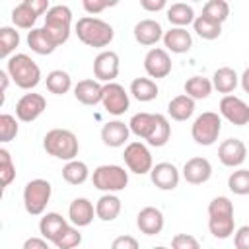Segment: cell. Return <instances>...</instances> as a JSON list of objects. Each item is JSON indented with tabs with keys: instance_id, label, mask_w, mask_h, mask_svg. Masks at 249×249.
<instances>
[{
	"instance_id": "obj_1",
	"label": "cell",
	"mask_w": 249,
	"mask_h": 249,
	"mask_svg": "<svg viewBox=\"0 0 249 249\" xmlns=\"http://www.w3.org/2000/svg\"><path fill=\"white\" fill-rule=\"evenodd\" d=\"M128 128L150 146L161 148L171 138V124L161 113H136L128 121Z\"/></svg>"
},
{
	"instance_id": "obj_2",
	"label": "cell",
	"mask_w": 249,
	"mask_h": 249,
	"mask_svg": "<svg viewBox=\"0 0 249 249\" xmlns=\"http://www.w3.org/2000/svg\"><path fill=\"white\" fill-rule=\"evenodd\" d=\"M208 230L216 239H228L235 233L233 202L228 196H216L208 204Z\"/></svg>"
},
{
	"instance_id": "obj_3",
	"label": "cell",
	"mask_w": 249,
	"mask_h": 249,
	"mask_svg": "<svg viewBox=\"0 0 249 249\" xmlns=\"http://www.w3.org/2000/svg\"><path fill=\"white\" fill-rule=\"evenodd\" d=\"M76 35L78 39L88 45V47H93V49H103V47H109L113 37H115V29L111 23L103 21L101 18H95V16H84L76 21Z\"/></svg>"
},
{
	"instance_id": "obj_4",
	"label": "cell",
	"mask_w": 249,
	"mask_h": 249,
	"mask_svg": "<svg viewBox=\"0 0 249 249\" xmlns=\"http://www.w3.org/2000/svg\"><path fill=\"white\" fill-rule=\"evenodd\" d=\"M6 72L10 74L12 82L21 89H33L41 82V68L39 64L25 53H16L6 60Z\"/></svg>"
},
{
	"instance_id": "obj_5",
	"label": "cell",
	"mask_w": 249,
	"mask_h": 249,
	"mask_svg": "<svg viewBox=\"0 0 249 249\" xmlns=\"http://www.w3.org/2000/svg\"><path fill=\"white\" fill-rule=\"evenodd\" d=\"M43 148L49 156L64 161H72L78 156V136L68 128H53L43 138Z\"/></svg>"
},
{
	"instance_id": "obj_6",
	"label": "cell",
	"mask_w": 249,
	"mask_h": 249,
	"mask_svg": "<svg viewBox=\"0 0 249 249\" xmlns=\"http://www.w3.org/2000/svg\"><path fill=\"white\" fill-rule=\"evenodd\" d=\"M70 25H72V12H70V8L64 6V4H54L47 12V16H45L43 29L54 41V45L60 47L70 37Z\"/></svg>"
},
{
	"instance_id": "obj_7",
	"label": "cell",
	"mask_w": 249,
	"mask_h": 249,
	"mask_svg": "<svg viewBox=\"0 0 249 249\" xmlns=\"http://www.w3.org/2000/svg\"><path fill=\"white\" fill-rule=\"evenodd\" d=\"M91 183L95 189L103 193H119L128 185V171L117 163L97 165L93 169Z\"/></svg>"
},
{
	"instance_id": "obj_8",
	"label": "cell",
	"mask_w": 249,
	"mask_h": 249,
	"mask_svg": "<svg viewBox=\"0 0 249 249\" xmlns=\"http://www.w3.org/2000/svg\"><path fill=\"white\" fill-rule=\"evenodd\" d=\"M53 187L47 179H31L23 187V206L27 214L31 216H41L51 200Z\"/></svg>"
},
{
	"instance_id": "obj_9",
	"label": "cell",
	"mask_w": 249,
	"mask_h": 249,
	"mask_svg": "<svg viewBox=\"0 0 249 249\" xmlns=\"http://www.w3.org/2000/svg\"><path fill=\"white\" fill-rule=\"evenodd\" d=\"M222 132V119L214 111H204L198 115L191 126V136L198 146H212Z\"/></svg>"
},
{
	"instance_id": "obj_10",
	"label": "cell",
	"mask_w": 249,
	"mask_h": 249,
	"mask_svg": "<svg viewBox=\"0 0 249 249\" xmlns=\"http://www.w3.org/2000/svg\"><path fill=\"white\" fill-rule=\"evenodd\" d=\"M123 160H124L128 171H132V173H136V175L150 173L152 167H154L152 154H150V150H148V146H146L144 142H128V144L124 146Z\"/></svg>"
},
{
	"instance_id": "obj_11",
	"label": "cell",
	"mask_w": 249,
	"mask_h": 249,
	"mask_svg": "<svg viewBox=\"0 0 249 249\" xmlns=\"http://www.w3.org/2000/svg\"><path fill=\"white\" fill-rule=\"evenodd\" d=\"M101 105H103V109L107 113L119 117L124 111H128V107H130L128 91L121 84H117V82L103 84V99H101Z\"/></svg>"
},
{
	"instance_id": "obj_12",
	"label": "cell",
	"mask_w": 249,
	"mask_h": 249,
	"mask_svg": "<svg viewBox=\"0 0 249 249\" xmlns=\"http://www.w3.org/2000/svg\"><path fill=\"white\" fill-rule=\"evenodd\" d=\"M121 70V58L115 51H101L93 58V76L97 82L111 84L119 76Z\"/></svg>"
},
{
	"instance_id": "obj_13",
	"label": "cell",
	"mask_w": 249,
	"mask_h": 249,
	"mask_svg": "<svg viewBox=\"0 0 249 249\" xmlns=\"http://www.w3.org/2000/svg\"><path fill=\"white\" fill-rule=\"evenodd\" d=\"M47 109V99L41 93H25L16 103V117L21 123H33Z\"/></svg>"
},
{
	"instance_id": "obj_14",
	"label": "cell",
	"mask_w": 249,
	"mask_h": 249,
	"mask_svg": "<svg viewBox=\"0 0 249 249\" xmlns=\"http://www.w3.org/2000/svg\"><path fill=\"white\" fill-rule=\"evenodd\" d=\"M220 115L235 126L249 123V105L237 95H224L220 99Z\"/></svg>"
},
{
	"instance_id": "obj_15",
	"label": "cell",
	"mask_w": 249,
	"mask_h": 249,
	"mask_svg": "<svg viewBox=\"0 0 249 249\" xmlns=\"http://www.w3.org/2000/svg\"><path fill=\"white\" fill-rule=\"evenodd\" d=\"M144 70L150 78H165L171 72V56L165 49L154 47L144 56Z\"/></svg>"
},
{
	"instance_id": "obj_16",
	"label": "cell",
	"mask_w": 249,
	"mask_h": 249,
	"mask_svg": "<svg viewBox=\"0 0 249 249\" xmlns=\"http://www.w3.org/2000/svg\"><path fill=\"white\" fill-rule=\"evenodd\" d=\"M247 158V146L239 138H228L218 146V160L226 167H239Z\"/></svg>"
},
{
	"instance_id": "obj_17",
	"label": "cell",
	"mask_w": 249,
	"mask_h": 249,
	"mask_svg": "<svg viewBox=\"0 0 249 249\" xmlns=\"http://www.w3.org/2000/svg\"><path fill=\"white\" fill-rule=\"evenodd\" d=\"M150 179H152V183H154L160 191H173V189H177V185H179L181 173H179V169H177L171 161H160V163H156V165L152 167Z\"/></svg>"
},
{
	"instance_id": "obj_18",
	"label": "cell",
	"mask_w": 249,
	"mask_h": 249,
	"mask_svg": "<svg viewBox=\"0 0 249 249\" xmlns=\"http://www.w3.org/2000/svg\"><path fill=\"white\" fill-rule=\"evenodd\" d=\"M181 173H183V179L187 183L202 185V183H206L212 177V163L206 158H202V156H195V158L185 161Z\"/></svg>"
},
{
	"instance_id": "obj_19",
	"label": "cell",
	"mask_w": 249,
	"mask_h": 249,
	"mask_svg": "<svg viewBox=\"0 0 249 249\" xmlns=\"http://www.w3.org/2000/svg\"><path fill=\"white\" fill-rule=\"evenodd\" d=\"M93 216H95V206L91 204L89 198L86 196H78L70 202L68 206V220L72 226L76 228H86L93 222Z\"/></svg>"
},
{
	"instance_id": "obj_20",
	"label": "cell",
	"mask_w": 249,
	"mask_h": 249,
	"mask_svg": "<svg viewBox=\"0 0 249 249\" xmlns=\"http://www.w3.org/2000/svg\"><path fill=\"white\" fill-rule=\"evenodd\" d=\"M163 212L156 206H144L136 216V226L144 235H158L163 230Z\"/></svg>"
},
{
	"instance_id": "obj_21",
	"label": "cell",
	"mask_w": 249,
	"mask_h": 249,
	"mask_svg": "<svg viewBox=\"0 0 249 249\" xmlns=\"http://www.w3.org/2000/svg\"><path fill=\"white\" fill-rule=\"evenodd\" d=\"M132 33H134L136 43H140V45H144V47H152V45H156L160 39H163V33H165V31L161 29L160 21L146 18V19H140V21L134 25Z\"/></svg>"
},
{
	"instance_id": "obj_22",
	"label": "cell",
	"mask_w": 249,
	"mask_h": 249,
	"mask_svg": "<svg viewBox=\"0 0 249 249\" xmlns=\"http://www.w3.org/2000/svg\"><path fill=\"white\" fill-rule=\"evenodd\" d=\"M74 97L82 105H97L103 99V84L97 80H80L74 86Z\"/></svg>"
},
{
	"instance_id": "obj_23",
	"label": "cell",
	"mask_w": 249,
	"mask_h": 249,
	"mask_svg": "<svg viewBox=\"0 0 249 249\" xmlns=\"http://www.w3.org/2000/svg\"><path fill=\"white\" fill-rule=\"evenodd\" d=\"M128 134H130V128L123 121H109L101 128V140L109 148H121V146H124L126 140H128Z\"/></svg>"
},
{
	"instance_id": "obj_24",
	"label": "cell",
	"mask_w": 249,
	"mask_h": 249,
	"mask_svg": "<svg viewBox=\"0 0 249 249\" xmlns=\"http://www.w3.org/2000/svg\"><path fill=\"white\" fill-rule=\"evenodd\" d=\"M161 41L165 45V51H171L175 54H183L193 47V37L185 27H171L169 31L163 33Z\"/></svg>"
},
{
	"instance_id": "obj_25",
	"label": "cell",
	"mask_w": 249,
	"mask_h": 249,
	"mask_svg": "<svg viewBox=\"0 0 249 249\" xmlns=\"http://www.w3.org/2000/svg\"><path fill=\"white\" fill-rule=\"evenodd\" d=\"M123 202L115 193H105L95 202V216L103 222H113L121 214Z\"/></svg>"
},
{
	"instance_id": "obj_26",
	"label": "cell",
	"mask_w": 249,
	"mask_h": 249,
	"mask_svg": "<svg viewBox=\"0 0 249 249\" xmlns=\"http://www.w3.org/2000/svg\"><path fill=\"white\" fill-rule=\"evenodd\" d=\"M66 226H68L66 218H62L58 212H47V214H43V218L39 222V231H41V237H45L47 241L53 243Z\"/></svg>"
},
{
	"instance_id": "obj_27",
	"label": "cell",
	"mask_w": 249,
	"mask_h": 249,
	"mask_svg": "<svg viewBox=\"0 0 249 249\" xmlns=\"http://www.w3.org/2000/svg\"><path fill=\"white\" fill-rule=\"evenodd\" d=\"M165 16H167V21L173 25V27H185L195 23L196 16H195V10L193 6L185 4V2H175L171 4L167 10H165Z\"/></svg>"
},
{
	"instance_id": "obj_28",
	"label": "cell",
	"mask_w": 249,
	"mask_h": 249,
	"mask_svg": "<svg viewBox=\"0 0 249 249\" xmlns=\"http://www.w3.org/2000/svg\"><path fill=\"white\" fill-rule=\"evenodd\" d=\"M239 84V76L233 68L230 66H222L218 68L214 74H212V86L214 89H218L220 93H226V95H231V91L237 88Z\"/></svg>"
},
{
	"instance_id": "obj_29",
	"label": "cell",
	"mask_w": 249,
	"mask_h": 249,
	"mask_svg": "<svg viewBox=\"0 0 249 249\" xmlns=\"http://www.w3.org/2000/svg\"><path fill=\"white\" fill-rule=\"evenodd\" d=\"M193 113H195V99H191L185 93L175 95L167 103V115L173 121H187V119L193 117Z\"/></svg>"
},
{
	"instance_id": "obj_30",
	"label": "cell",
	"mask_w": 249,
	"mask_h": 249,
	"mask_svg": "<svg viewBox=\"0 0 249 249\" xmlns=\"http://www.w3.org/2000/svg\"><path fill=\"white\" fill-rule=\"evenodd\" d=\"M27 47L37 54H53L56 51L54 41L47 35L43 27H35L27 33Z\"/></svg>"
},
{
	"instance_id": "obj_31",
	"label": "cell",
	"mask_w": 249,
	"mask_h": 249,
	"mask_svg": "<svg viewBox=\"0 0 249 249\" xmlns=\"http://www.w3.org/2000/svg\"><path fill=\"white\" fill-rule=\"evenodd\" d=\"M130 93H132L134 99H138L142 103H148V101H154L160 95V88L152 78H134L130 82Z\"/></svg>"
},
{
	"instance_id": "obj_32",
	"label": "cell",
	"mask_w": 249,
	"mask_h": 249,
	"mask_svg": "<svg viewBox=\"0 0 249 249\" xmlns=\"http://www.w3.org/2000/svg\"><path fill=\"white\" fill-rule=\"evenodd\" d=\"M39 14L31 8L29 0L19 2L14 10H12V23L19 29H35V21H37Z\"/></svg>"
},
{
	"instance_id": "obj_33",
	"label": "cell",
	"mask_w": 249,
	"mask_h": 249,
	"mask_svg": "<svg viewBox=\"0 0 249 249\" xmlns=\"http://www.w3.org/2000/svg\"><path fill=\"white\" fill-rule=\"evenodd\" d=\"M183 89H185V95H189L191 99L196 101V99H206L212 93L214 86H212V80H208L204 76H191L185 82Z\"/></svg>"
},
{
	"instance_id": "obj_34",
	"label": "cell",
	"mask_w": 249,
	"mask_h": 249,
	"mask_svg": "<svg viewBox=\"0 0 249 249\" xmlns=\"http://www.w3.org/2000/svg\"><path fill=\"white\" fill-rule=\"evenodd\" d=\"M45 84H47V89L54 95H64L70 91L72 88V78L66 70H51L45 78Z\"/></svg>"
},
{
	"instance_id": "obj_35",
	"label": "cell",
	"mask_w": 249,
	"mask_h": 249,
	"mask_svg": "<svg viewBox=\"0 0 249 249\" xmlns=\"http://www.w3.org/2000/svg\"><path fill=\"white\" fill-rule=\"evenodd\" d=\"M89 177V169L84 161L80 160H72V161H66V165L62 167V179L68 183V185H82L86 183Z\"/></svg>"
},
{
	"instance_id": "obj_36",
	"label": "cell",
	"mask_w": 249,
	"mask_h": 249,
	"mask_svg": "<svg viewBox=\"0 0 249 249\" xmlns=\"http://www.w3.org/2000/svg\"><path fill=\"white\" fill-rule=\"evenodd\" d=\"M200 16L222 25L228 19V16H230V4L226 0H208L202 6V14Z\"/></svg>"
},
{
	"instance_id": "obj_37",
	"label": "cell",
	"mask_w": 249,
	"mask_h": 249,
	"mask_svg": "<svg viewBox=\"0 0 249 249\" xmlns=\"http://www.w3.org/2000/svg\"><path fill=\"white\" fill-rule=\"evenodd\" d=\"M193 29L204 41H214V39H218L222 35V25L212 21V19H208V18H202V16H196V19L193 23Z\"/></svg>"
},
{
	"instance_id": "obj_38",
	"label": "cell",
	"mask_w": 249,
	"mask_h": 249,
	"mask_svg": "<svg viewBox=\"0 0 249 249\" xmlns=\"http://www.w3.org/2000/svg\"><path fill=\"white\" fill-rule=\"evenodd\" d=\"M18 45H19V31H16V27L10 25L0 27V56L8 60L12 53L18 49Z\"/></svg>"
},
{
	"instance_id": "obj_39",
	"label": "cell",
	"mask_w": 249,
	"mask_h": 249,
	"mask_svg": "<svg viewBox=\"0 0 249 249\" xmlns=\"http://www.w3.org/2000/svg\"><path fill=\"white\" fill-rule=\"evenodd\" d=\"M228 189L239 196L249 195V169L239 167V169L231 171L228 177Z\"/></svg>"
},
{
	"instance_id": "obj_40",
	"label": "cell",
	"mask_w": 249,
	"mask_h": 249,
	"mask_svg": "<svg viewBox=\"0 0 249 249\" xmlns=\"http://www.w3.org/2000/svg\"><path fill=\"white\" fill-rule=\"evenodd\" d=\"M53 243H54L58 249H76V247L82 243V233L78 231L76 226H70V224H68Z\"/></svg>"
},
{
	"instance_id": "obj_41",
	"label": "cell",
	"mask_w": 249,
	"mask_h": 249,
	"mask_svg": "<svg viewBox=\"0 0 249 249\" xmlns=\"http://www.w3.org/2000/svg\"><path fill=\"white\" fill-rule=\"evenodd\" d=\"M19 132V124H18V117L10 115V113H2L0 115V142H12Z\"/></svg>"
},
{
	"instance_id": "obj_42",
	"label": "cell",
	"mask_w": 249,
	"mask_h": 249,
	"mask_svg": "<svg viewBox=\"0 0 249 249\" xmlns=\"http://www.w3.org/2000/svg\"><path fill=\"white\" fill-rule=\"evenodd\" d=\"M0 179H2V187H8L16 179V165L6 148H0Z\"/></svg>"
},
{
	"instance_id": "obj_43",
	"label": "cell",
	"mask_w": 249,
	"mask_h": 249,
	"mask_svg": "<svg viewBox=\"0 0 249 249\" xmlns=\"http://www.w3.org/2000/svg\"><path fill=\"white\" fill-rule=\"evenodd\" d=\"M171 249H200V243L191 233H175L171 237Z\"/></svg>"
},
{
	"instance_id": "obj_44",
	"label": "cell",
	"mask_w": 249,
	"mask_h": 249,
	"mask_svg": "<svg viewBox=\"0 0 249 249\" xmlns=\"http://www.w3.org/2000/svg\"><path fill=\"white\" fill-rule=\"evenodd\" d=\"M115 4H117V2H109V0H84V2H82L84 10H86L89 16H97V14H101L103 10H107V8L115 6Z\"/></svg>"
},
{
	"instance_id": "obj_45",
	"label": "cell",
	"mask_w": 249,
	"mask_h": 249,
	"mask_svg": "<svg viewBox=\"0 0 249 249\" xmlns=\"http://www.w3.org/2000/svg\"><path fill=\"white\" fill-rule=\"evenodd\" d=\"M233 245H235V249H249V224H245V226L235 230Z\"/></svg>"
},
{
	"instance_id": "obj_46",
	"label": "cell",
	"mask_w": 249,
	"mask_h": 249,
	"mask_svg": "<svg viewBox=\"0 0 249 249\" xmlns=\"http://www.w3.org/2000/svg\"><path fill=\"white\" fill-rule=\"evenodd\" d=\"M111 249H140V245H138L136 237H132V235H119L113 239Z\"/></svg>"
},
{
	"instance_id": "obj_47",
	"label": "cell",
	"mask_w": 249,
	"mask_h": 249,
	"mask_svg": "<svg viewBox=\"0 0 249 249\" xmlns=\"http://www.w3.org/2000/svg\"><path fill=\"white\" fill-rule=\"evenodd\" d=\"M21 249H51L49 241L45 237H27L21 245Z\"/></svg>"
},
{
	"instance_id": "obj_48",
	"label": "cell",
	"mask_w": 249,
	"mask_h": 249,
	"mask_svg": "<svg viewBox=\"0 0 249 249\" xmlns=\"http://www.w3.org/2000/svg\"><path fill=\"white\" fill-rule=\"evenodd\" d=\"M140 8L146 12H160L167 8V2L165 0H140Z\"/></svg>"
},
{
	"instance_id": "obj_49",
	"label": "cell",
	"mask_w": 249,
	"mask_h": 249,
	"mask_svg": "<svg viewBox=\"0 0 249 249\" xmlns=\"http://www.w3.org/2000/svg\"><path fill=\"white\" fill-rule=\"evenodd\" d=\"M239 84H241V89L245 93H249V66L243 70V74L239 76Z\"/></svg>"
},
{
	"instance_id": "obj_50",
	"label": "cell",
	"mask_w": 249,
	"mask_h": 249,
	"mask_svg": "<svg viewBox=\"0 0 249 249\" xmlns=\"http://www.w3.org/2000/svg\"><path fill=\"white\" fill-rule=\"evenodd\" d=\"M0 78H2V95H4V91H6V88H8V78H10V74H8L6 70H2V72H0Z\"/></svg>"
},
{
	"instance_id": "obj_51",
	"label": "cell",
	"mask_w": 249,
	"mask_h": 249,
	"mask_svg": "<svg viewBox=\"0 0 249 249\" xmlns=\"http://www.w3.org/2000/svg\"><path fill=\"white\" fill-rule=\"evenodd\" d=\"M152 249H167V247H163V245H156V247H152Z\"/></svg>"
}]
</instances>
